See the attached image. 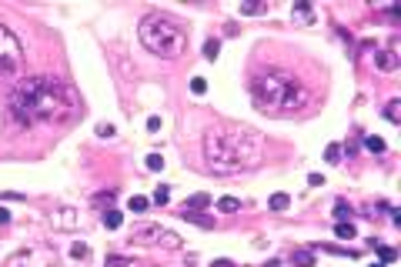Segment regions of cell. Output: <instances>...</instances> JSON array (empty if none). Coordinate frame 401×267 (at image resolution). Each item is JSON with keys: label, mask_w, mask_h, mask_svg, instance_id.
<instances>
[{"label": "cell", "mask_w": 401, "mask_h": 267, "mask_svg": "<svg viewBox=\"0 0 401 267\" xmlns=\"http://www.w3.org/2000/svg\"><path fill=\"white\" fill-rule=\"evenodd\" d=\"M77 100L57 77H23L7 97V114L17 127H50L74 117Z\"/></svg>", "instance_id": "1"}, {"label": "cell", "mask_w": 401, "mask_h": 267, "mask_svg": "<svg viewBox=\"0 0 401 267\" xmlns=\"http://www.w3.org/2000/svg\"><path fill=\"white\" fill-rule=\"evenodd\" d=\"M264 157V140L261 134L241 124H221L211 127L204 137V160L214 174H241L261 164Z\"/></svg>", "instance_id": "2"}, {"label": "cell", "mask_w": 401, "mask_h": 267, "mask_svg": "<svg viewBox=\"0 0 401 267\" xmlns=\"http://www.w3.org/2000/svg\"><path fill=\"white\" fill-rule=\"evenodd\" d=\"M251 97H254V107L264 114H274V117H288V114H298L301 107H308V87L301 84L294 74L288 70H261L251 77Z\"/></svg>", "instance_id": "3"}, {"label": "cell", "mask_w": 401, "mask_h": 267, "mask_svg": "<svg viewBox=\"0 0 401 267\" xmlns=\"http://www.w3.org/2000/svg\"><path fill=\"white\" fill-rule=\"evenodd\" d=\"M137 33H141V44L151 54L164 57V60H178L188 50V30H184V23L167 17V13H147L144 20H141V30Z\"/></svg>", "instance_id": "4"}, {"label": "cell", "mask_w": 401, "mask_h": 267, "mask_svg": "<svg viewBox=\"0 0 401 267\" xmlns=\"http://www.w3.org/2000/svg\"><path fill=\"white\" fill-rule=\"evenodd\" d=\"M23 64V47L20 40L10 33V27H3L0 23V77H10L17 74Z\"/></svg>", "instance_id": "5"}, {"label": "cell", "mask_w": 401, "mask_h": 267, "mask_svg": "<svg viewBox=\"0 0 401 267\" xmlns=\"http://www.w3.org/2000/svg\"><path fill=\"white\" fill-rule=\"evenodd\" d=\"M7 267H57V251L50 244H33L20 254H13Z\"/></svg>", "instance_id": "6"}, {"label": "cell", "mask_w": 401, "mask_h": 267, "mask_svg": "<svg viewBox=\"0 0 401 267\" xmlns=\"http://www.w3.org/2000/svg\"><path fill=\"white\" fill-rule=\"evenodd\" d=\"M131 241H137V244H161V247H167V251H178V247H181V237H178V234L164 231V227H157V224L137 227Z\"/></svg>", "instance_id": "7"}, {"label": "cell", "mask_w": 401, "mask_h": 267, "mask_svg": "<svg viewBox=\"0 0 401 267\" xmlns=\"http://www.w3.org/2000/svg\"><path fill=\"white\" fill-rule=\"evenodd\" d=\"M375 64H378L381 70H395V67H398V54H395V50H378V54H375Z\"/></svg>", "instance_id": "8"}, {"label": "cell", "mask_w": 401, "mask_h": 267, "mask_svg": "<svg viewBox=\"0 0 401 267\" xmlns=\"http://www.w3.org/2000/svg\"><path fill=\"white\" fill-rule=\"evenodd\" d=\"M181 217L191 221V224H198V227H214V217H204L200 211H184V207H181Z\"/></svg>", "instance_id": "9"}, {"label": "cell", "mask_w": 401, "mask_h": 267, "mask_svg": "<svg viewBox=\"0 0 401 267\" xmlns=\"http://www.w3.org/2000/svg\"><path fill=\"white\" fill-rule=\"evenodd\" d=\"M207 204H211V197H207V194H194V197L184 200V211H204Z\"/></svg>", "instance_id": "10"}, {"label": "cell", "mask_w": 401, "mask_h": 267, "mask_svg": "<svg viewBox=\"0 0 401 267\" xmlns=\"http://www.w3.org/2000/svg\"><path fill=\"white\" fill-rule=\"evenodd\" d=\"M100 224H104L107 231H117V227L124 224V214H121V211H107L104 217H100Z\"/></svg>", "instance_id": "11"}, {"label": "cell", "mask_w": 401, "mask_h": 267, "mask_svg": "<svg viewBox=\"0 0 401 267\" xmlns=\"http://www.w3.org/2000/svg\"><path fill=\"white\" fill-rule=\"evenodd\" d=\"M291 264H298V267H314V254H311V251H291Z\"/></svg>", "instance_id": "12"}, {"label": "cell", "mask_w": 401, "mask_h": 267, "mask_svg": "<svg viewBox=\"0 0 401 267\" xmlns=\"http://www.w3.org/2000/svg\"><path fill=\"white\" fill-rule=\"evenodd\" d=\"M104 267H134V261L131 257H121V254H107Z\"/></svg>", "instance_id": "13"}, {"label": "cell", "mask_w": 401, "mask_h": 267, "mask_svg": "<svg viewBox=\"0 0 401 267\" xmlns=\"http://www.w3.org/2000/svg\"><path fill=\"white\" fill-rule=\"evenodd\" d=\"M217 50H221V40H217V37H207V40H204V57H207V60H214V57H217Z\"/></svg>", "instance_id": "14"}, {"label": "cell", "mask_w": 401, "mask_h": 267, "mask_svg": "<svg viewBox=\"0 0 401 267\" xmlns=\"http://www.w3.org/2000/svg\"><path fill=\"white\" fill-rule=\"evenodd\" d=\"M334 234H338V237H341V241H351V237H355V224H351V221H345V224H338V227H334Z\"/></svg>", "instance_id": "15"}, {"label": "cell", "mask_w": 401, "mask_h": 267, "mask_svg": "<svg viewBox=\"0 0 401 267\" xmlns=\"http://www.w3.org/2000/svg\"><path fill=\"white\" fill-rule=\"evenodd\" d=\"M334 217H338V224H345L348 217H351V207H348L345 200H338V204H334Z\"/></svg>", "instance_id": "16"}, {"label": "cell", "mask_w": 401, "mask_h": 267, "mask_svg": "<svg viewBox=\"0 0 401 267\" xmlns=\"http://www.w3.org/2000/svg\"><path fill=\"white\" fill-rule=\"evenodd\" d=\"M288 204H291L288 194H274L271 197V211H288Z\"/></svg>", "instance_id": "17"}, {"label": "cell", "mask_w": 401, "mask_h": 267, "mask_svg": "<svg viewBox=\"0 0 401 267\" xmlns=\"http://www.w3.org/2000/svg\"><path fill=\"white\" fill-rule=\"evenodd\" d=\"M398 107H401V104H398V100H391V104H388V107H385V117H388V121H391V124H398V121H401V114H398Z\"/></svg>", "instance_id": "18"}, {"label": "cell", "mask_w": 401, "mask_h": 267, "mask_svg": "<svg viewBox=\"0 0 401 267\" xmlns=\"http://www.w3.org/2000/svg\"><path fill=\"white\" fill-rule=\"evenodd\" d=\"M294 17L304 20V23H311V7H308V3H298V7H294Z\"/></svg>", "instance_id": "19"}, {"label": "cell", "mask_w": 401, "mask_h": 267, "mask_svg": "<svg viewBox=\"0 0 401 267\" xmlns=\"http://www.w3.org/2000/svg\"><path fill=\"white\" fill-rule=\"evenodd\" d=\"M217 207H221V211H237L241 200H237V197H221V200H217Z\"/></svg>", "instance_id": "20"}, {"label": "cell", "mask_w": 401, "mask_h": 267, "mask_svg": "<svg viewBox=\"0 0 401 267\" xmlns=\"http://www.w3.org/2000/svg\"><path fill=\"white\" fill-rule=\"evenodd\" d=\"M365 147L375 150V154H381V150H385V140H381V137H365Z\"/></svg>", "instance_id": "21"}, {"label": "cell", "mask_w": 401, "mask_h": 267, "mask_svg": "<svg viewBox=\"0 0 401 267\" xmlns=\"http://www.w3.org/2000/svg\"><path fill=\"white\" fill-rule=\"evenodd\" d=\"M324 157H328V164H341V147H338V144H331Z\"/></svg>", "instance_id": "22"}, {"label": "cell", "mask_w": 401, "mask_h": 267, "mask_svg": "<svg viewBox=\"0 0 401 267\" xmlns=\"http://www.w3.org/2000/svg\"><path fill=\"white\" fill-rule=\"evenodd\" d=\"M164 167V157L161 154H147V170H161Z\"/></svg>", "instance_id": "23"}, {"label": "cell", "mask_w": 401, "mask_h": 267, "mask_svg": "<svg viewBox=\"0 0 401 267\" xmlns=\"http://www.w3.org/2000/svg\"><path fill=\"white\" fill-rule=\"evenodd\" d=\"M147 204H151L147 197H131V211H137V214H141V211H147Z\"/></svg>", "instance_id": "24"}, {"label": "cell", "mask_w": 401, "mask_h": 267, "mask_svg": "<svg viewBox=\"0 0 401 267\" xmlns=\"http://www.w3.org/2000/svg\"><path fill=\"white\" fill-rule=\"evenodd\" d=\"M167 200H171V190H167V187H157L154 190V204H167Z\"/></svg>", "instance_id": "25"}, {"label": "cell", "mask_w": 401, "mask_h": 267, "mask_svg": "<svg viewBox=\"0 0 401 267\" xmlns=\"http://www.w3.org/2000/svg\"><path fill=\"white\" fill-rule=\"evenodd\" d=\"M191 90H194V94H204V90H207V80H204V77H194V80H191Z\"/></svg>", "instance_id": "26"}, {"label": "cell", "mask_w": 401, "mask_h": 267, "mask_svg": "<svg viewBox=\"0 0 401 267\" xmlns=\"http://www.w3.org/2000/svg\"><path fill=\"white\" fill-rule=\"evenodd\" d=\"M378 257H381V264H391V261H395V251H391V247H378Z\"/></svg>", "instance_id": "27"}, {"label": "cell", "mask_w": 401, "mask_h": 267, "mask_svg": "<svg viewBox=\"0 0 401 267\" xmlns=\"http://www.w3.org/2000/svg\"><path fill=\"white\" fill-rule=\"evenodd\" d=\"M70 257H77V261H80V257H87V244H80V241H77V244L70 247Z\"/></svg>", "instance_id": "28"}, {"label": "cell", "mask_w": 401, "mask_h": 267, "mask_svg": "<svg viewBox=\"0 0 401 267\" xmlns=\"http://www.w3.org/2000/svg\"><path fill=\"white\" fill-rule=\"evenodd\" d=\"M264 10V3H244V7H241V13H261Z\"/></svg>", "instance_id": "29"}, {"label": "cell", "mask_w": 401, "mask_h": 267, "mask_svg": "<svg viewBox=\"0 0 401 267\" xmlns=\"http://www.w3.org/2000/svg\"><path fill=\"white\" fill-rule=\"evenodd\" d=\"M97 134H100V137H114V127H111V124H100Z\"/></svg>", "instance_id": "30"}, {"label": "cell", "mask_w": 401, "mask_h": 267, "mask_svg": "<svg viewBox=\"0 0 401 267\" xmlns=\"http://www.w3.org/2000/svg\"><path fill=\"white\" fill-rule=\"evenodd\" d=\"M147 131H161V117H147Z\"/></svg>", "instance_id": "31"}, {"label": "cell", "mask_w": 401, "mask_h": 267, "mask_svg": "<svg viewBox=\"0 0 401 267\" xmlns=\"http://www.w3.org/2000/svg\"><path fill=\"white\" fill-rule=\"evenodd\" d=\"M308 184H311V187H321L324 177H321V174H311V177H308Z\"/></svg>", "instance_id": "32"}, {"label": "cell", "mask_w": 401, "mask_h": 267, "mask_svg": "<svg viewBox=\"0 0 401 267\" xmlns=\"http://www.w3.org/2000/svg\"><path fill=\"white\" fill-rule=\"evenodd\" d=\"M211 267H234V264H231V261H224V257H221V261H214Z\"/></svg>", "instance_id": "33"}, {"label": "cell", "mask_w": 401, "mask_h": 267, "mask_svg": "<svg viewBox=\"0 0 401 267\" xmlns=\"http://www.w3.org/2000/svg\"><path fill=\"white\" fill-rule=\"evenodd\" d=\"M7 221H10V214H7L3 207H0V224H7Z\"/></svg>", "instance_id": "34"}, {"label": "cell", "mask_w": 401, "mask_h": 267, "mask_svg": "<svg viewBox=\"0 0 401 267\" xmlns=\"http://www.w3.org/2000/svg\"><path fill=\"white\" fill-rule=\"evenodd\" d=\"M371 267H385V264H371Z\"/></svg>", "instance_id": "35"}]
</instances>
